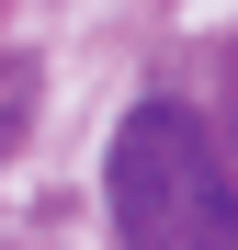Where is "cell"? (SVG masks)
I'll return each instance as SVG.
<instances>
[{
    "instance_id": "6da1fadb",
    "label": "cell",
    "mask_w": 238,
    "mask_h": 250,
    "mask_svg": "<svg viewBox=\"0 0 238 250\" xmlns=\"http://www.w3.org/2000/svg\"><path fill=\"white\" fill-rule=\"evenodd\" d=\"M102 193H113V239L125 250H238V182L182 103H136L113 125Z\"/></svg>"
}]
</instances>
